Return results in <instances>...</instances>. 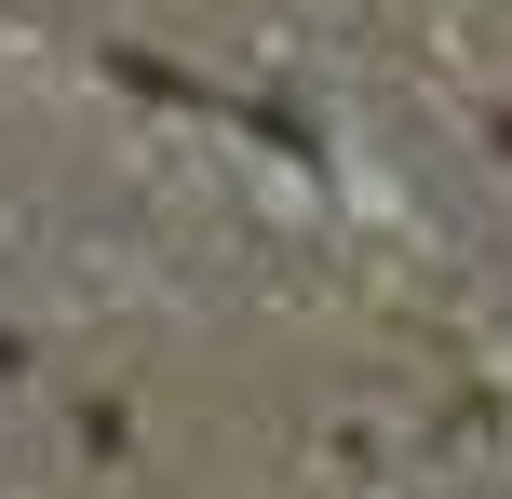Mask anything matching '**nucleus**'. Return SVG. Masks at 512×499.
<instances>
[{
	"mask_svg": "<svg viewBox=\"0 0 512 499\" xmlns=\"http://www.w3.org/2000/svg\"><path fill=\"white\" fill-rule=\"evenodd\" d=\"M499 149H512V122H499Z\"/></svg>",
	"mask_w": 512,
	"mask_h": 499,
	"instance_id": "1",
	"label": "nucleus"
}]
</instances>
